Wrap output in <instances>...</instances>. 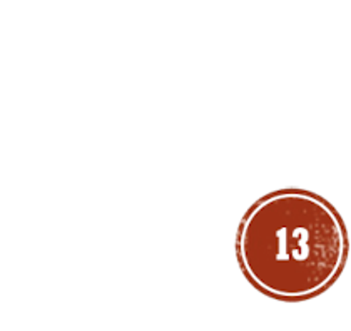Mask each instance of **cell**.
Returning a JSON list of instances; mask_svg holds the SVG:
<instances>
[{
	"label": "cell",
	"instance_id": "obj_1",
	"mask_svg": "<svg viewBox=\"0 0 351 331\" xmlns=\"http://www.w3.org/2000/svg\"><path fill=\"white\" fill-rule=\"evenodd\" d=\"M348 233L328 201L301 189L261 197L239 224V265L274 299L301 302L326 291L348 261Z\"/></svg>",
	"mask_w": 351,
	"mask_h": 331
}]
</instances>
